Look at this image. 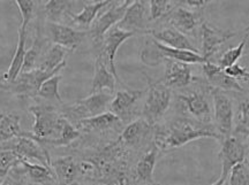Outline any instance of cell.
Returning <instances> with one entry per match:
<instances>
[{"mask_svg":"<svg viewBox=\"0 0 249 185\" xmlns=\"http://www.w3.org/2000/svg\"><path fill=\"white\" fill-rule=\"evenodd\" d=\"M22 16V22L20 28L28 30V27L36 15V0H14Z\"/></svg>","mask_w":249,"mask_h":185,"instance_id":"cell-37","label":"cell"},{"mask_svg":"<svg viewBox=\"0 0 249 185\" xmlns=\"http://www.w3.org/2000/svg\"><path fill=\"white\" fill-rule=\"evenodd\" d=\"M76 185H80V184H76Z\"/></svg>","mask_w":249,"mask_h":185,"instance_id":"cell-51","label":"cell"},{"mask_svg":"<svg viewBox=\"0 0 249 185\" xmlns=\"http://www.w3.org/2000/svg\"><path fill=\"white\" fill-rule=\"evenodd\" d=\"M117 84H119L117 78L110 72L103 58L97 54L95 60V72H93L91 89H90L89 94L97 93V92H102L104 90H107L113 93Z\"/></svg>","mask_w":249,"mask_h":185,"instance_id":"cell-24","label":"cell"},{"mask_svg":"<svg viewBox=\"0 0 249 185\" xmlns=\"http://www.w3.org/2000/svg\"><path fill=\"white\" fill-rule=\"evenodd\" d=\"M28 112L35 119L29 135L50 151L61 135L64 116L60 108L48 103H37L30 105Z\"/></svg>","mask_w":249,"mask_h":185,"instance_id":"cell-2","label":"cell"},{"mask_svg":"<svg viewBox=\"0 0 249 185\" xmlns=\"http://www.w3.org/2000/svg\"><path fill=\"white\" fill-rule=\"evenodd\" d=\"M31 185H49V184H33L31 183Z\"/></svg>","mask_w":249,"mask_h":185,"instance_id":"cell-47","label":"cell"},{"mask_svg":"<svg viewBox=\"0 0 249 185\" xmlns=\"http://www.w3.org/2000/svg\"><path fill=\"white\" fill-rule=\"evenodd\" d=\"M164 63L165 72L160 81L171 90L172 89H185L195 81L192 74V68L188 63L171 59H165Z\"/></svg>","mask_w":249,"mask_h":185,"instance_id":"cell-19","label":"cell"},{"mask_svg":"<svg viewBox=\"0 0 249 185\" xmlns=\"http://www.w3.org/2000/svg\"><path fill=\"white\" fill-rule=\"evenodd\" d=\"M226 178H224V177H222L220 176L219 178H218V180L214 182L213 184H211V185H225V183H226Z\"/></svg>","mask_w":249,"mask_h":185,"instance_id":"cell-44","label":"cell"},{"mask_svg":"<svg viewBox=\"0 0 249 185\" xmlns=\"http://www.w3.org/2000/svg\"><path fill=\"white\" fill-rule=\"evenodd\" d=\"M202 68H203L205 78L213 88L219 89V90L225 92H232V93H242L244 92V88L239 81L227 75L224 72V69H222L218 64L208 61V62L202 64Z\"/></svg>","mask_w":249,"mask_h":185,"instance_id":"cell-22","label":"cell"},{"mask_svg":"<svg viewBox=\"0 0 249 185\" xmlns=\"http://www.w3.org/2000/svg\"><path fill=\"white\" fill-rule=\"evenodd\" d=\"M44 29V35L52 44L61 46L70 52L77 50L87 37H89L88 31L76 30L64 23L46 22Z\"/></svg>","mask_w":249,"mask_h":185,"instance_id":"cell-15","label":"cell"},{"mask_svg":"<svg viewBox=\"0 0 249 185\" xmlns=\"http://www.w3.org/2000/svg\"><path fill=\"white\" fill-rule=\"evenodd\" d=\"M166 20L167 24L176 28L180 32L185 35H192L198 26L201 17L196 12L189 11L185 7H173L171 11L163 17Z\"/></svg>","mask_w":249,"mask_h":185,"instance_id":"cell-23","label":"cell"},{"mask_svg":"<svg viewBox=\"0 0 249 185\" xmlns=\"http://www.w3.org/2000/svg\"><path fill=\"white\" fill-rule=\"evenodd\" d=\"M209 91L213 105V125L218 135L220 136V140H223L224 138L231 136L233 132V118H234L233 103L225 91L210 85Z\"/></svg>","mask_w":249,"mask_h":185,"instance_id":"cell-7","label":"cell"},{"mask_svg":"<svg viewBox=\"0 0 249 185\" xmlns=\"http://www.w3.org/2000/svg\"><path fill=\"white\" fill-rule=\"evenodd\" d=\"M144 76L148 82V89L145 90L141 118L151 125H157L164 119L167 109L170 108L172 90L163 84L161 81H152L145 73Z\"/></svg>","mask_w":249,"mask_h":185,"instance_id":"cell-3","label":"cell"},{"mask_svg":"<svg viewBox=\"0 0 249 185\" xmlns=\"http://www.w3.org/2000/svg\"><path fill=\"white\" fill-rule=\"evenodd\" d=\"M117 0H105V1L101 2H91V4H86L85 7L82 8V11L79 14H71V22L76 23L77 26L88 28L92 24L93 21L96 20V17L98 16L101 13L102 9L105 7H108L111 4H113Z\"/></svg>","mask_w":249,"mask_h":185,"instance_id":"cell-31","label":"cell"},{"mask_svg":"<svg viewBox=\"0 0 249 185\" xmlns=\"http://www.w3.org/2000/svg\"><path fill=\"white\" fill-rule=\"evenodd\" d=\"M226 182L227 185H249V165L247 160L233 167Z\"/></svg>","mask_w":249,"mask_h":185,"instance_id":"cell-38","label":"cell"},{"mask_svg":"<svg viewBox=\"0 0 249 185\" xmlns=\"http://www.w3.org/2000/svg\"><path fill=\"white\" fill-rule=\"evenodd\" d=\"M0 149L11 150L17 153L22 160H27L29 162L36 161L40 165L51 168V153L39 141L31 137L29 131H26L24 136H21V137L0 143Z\"/></svg>","mask_w":249,"mask_h":185,"instance_id":"cell-6","label":"cell"},{"mask_svg":"<svg viewBox=\"0 0 249 185\" xmlns=\"http://www.w3.org/2000/svg\"><path fill=\"white\" fill-rule=\"evenodd\" d=\"M62 79L61 73L57 74V75L50 77L49 79L43 83L42 86L39 88L37 97L44 100L45 103L54 105V106L61 108L64 106V100H62L60 93H59V84Z\"/></svg>","mask_w":249,"mask_h":185,"instance_id":"cell-32","label":"cell"},{"mask_svg":"<svg viewBox=\"0 0 249 185\" xmlns=\"http://www.w3.org/2000/svg\"><path fill=\"white\" fill-rule=\"evenodd\" d=\"M101 1H105V0H93V2H101Z\"/></svg>","mask_w":249,"mask_h":185,"instance_id":"cell-46","label":"cell"},{"mask_svg":"<svg viewBox=\"0 0 249 185\" xmlns=\"http://www.w3.org/2000/svg\"><path fill=\"white\" fill-rule=\"evenodd\" d=\"M73 1L71 0H48L43 6L42 13L48 22L62 23L67 16L71 17Z\"/></svg>","mask_w":249,"mask_h":185,"instance_id":"cell-28","label":"cell"},{"mask_svg":"<svg viewBox=\"0 0 249 185\" xmlns=\"http://www.w3.org/2000/svg\"><path fill=\"white\" fill-rule=\"evenodd\" d=\"M233 135L242 140H249V95L242 94L241 98H239Z\"/></svg>","mask_w":249,"mask_h":185,"instance_id":"cell-33","label":"cell"},{"mask_svg":"<svg viewBox=\"0 0 249 185\" xmlns=\"http://www.w3.org/2000/svg\"><path fill=\"white\" fill-rule=\"evenodd\" d=\"M51 168L54 172L57 185H82V165L81 159L75 154L52 156Z\"/></svg>","mask_w":249,"mask_h":185,"instance_id":"cell-10","label":"cell"},{"mask_svg":"<svg viewBox=\"0 0 249 185\" xmlns=\"http://www.w3.org/2000/svg\"><path fill=\"white\" fill-rule=\"evenodd\" d=\"M201 54L210 61V58L219 50L227 41L236 36V32L220 30L208 22L201 23Z\"/></svg>","mask_w":249,"mask_h":185,"instance_id":"cell-18","label":"cell"},{"mask_svg":"<svg viewBox=\"0 0 249 185\" xmlns=\"http://www.w3.org/2000/svg\"><path fill=\"white\" fill-rule=\"evenodd\" d=\"M156 125H151L143 118L136 119L124 126L119 139L126 147L141 155L154 145Z\"/></svg>","mask_w":249,"mask_h":185,"instance_id":"cell-5","label":"cell"},{"mask_svg":"<svg viewBox=\"0 0 249 185\" xmlns=\"http://www.w3.org/2000/svg\"><path fill=\"white\" fill-rule=\"evenodd\" d=\"M247 41H248V37L244 36V38H242V41L239 43L238 46L227 50L225 53L220 57L219 61H218V66L222 68V69H225V68L231 67V66H233V64H235L236 62H238V60L240 59V58L242 57V54H244Z\"/></svg>","mask_w":249,"mask_h":185,"instance_id":"cell-35","label":"cell"},{"mask_svg":"<svg viewBox=\"0 0 249 185\" xmlns=\"http://www.w3.org/2000/svg\"><path fill=\"white\" fill-rule=\"evenodd\" d=\"M71 53L66 48L61 46L52 44L46 50L45 54L43 55L42 60L38 63L37 68L49 73H61V70L66 67V60L65 58Z\"/></svg>","mask_w":249,"mask_h":185,"instance_id":"cell-26","label":"cell"},{"mask_svg":"<svg viewBox=\"0 0 249 185\" xmlns=\"http://www.w3.org/2000/svg\"><path fill=\"white\" fill-rule=\"evenodd\" d=\"M151 22L149 0H133L132 4L127 8L123 20L117 24L118 28L133 33H144L150 29L149 24Z\"/></svg>","mask_w":249,"mask_h":185,"instance_id":"cell-14","label":"cell"},{"mask_svg":"<svg viewBox=\"0 0 249 185\" xmlns=\"http://www.w3.org/2000/svg\"><path fill=\"white\" fill-rule=\"evenodd\" d=\"M18 44L15 47V52L13 58H12L11 64H9L8 70L4 75L5 81L7 83H13L15 79L18 78L21 72H22V67L24 63V58H26V43H27V36L28 30L18 28Z\"/></svg>","mask_w":249,"mask_h":185,"instance_id":"cell-25","label":"cell"},{"mask_svg":"<svg viewBox=\"0 0 249 185\" xmlns=\"http://www.w3.org/2000/svg\"><path fill=\"white\" fill-rule=\"evenodd\" d=\"M224 72H225L229 76H231L232 78L236 79V81H246V82H247L249 79L248 70L246 69L245 67H242L238 63L233 64V66H231V67L225 68V69H224Z\"/></svg>","mask_w":249,"mask_h":185,"instance_id":"cell-41","label":"cell"},{"mask_svg":"<svg viewBox=\"0 0 249 185\" xmlns=\"http://www.w3.org/2000/svg\"><path fill=\"white\" fill-rule=\"evenodd\" d=\"M26 131L21 128V116L17 112L4 113L0 120V143L24 136Z\"/></svg>","mask_w":249,"mask_h":185,"instance_id":"cell-30","label":"cell"},{"mask_svg":"<svg viewBox=\"0 0 249 185\" xmlns=\"http://www.w3.org/2000/svg\"><path fill=\"white\" fill-rule=\"evenodd\" d=\"M57 74L59 73L44 72L38 68L31 70V72L21 73L13 83H9L8 92L15 94L22 100L35 99L43 83Z\"/></svg>","mask_w":249,"mask_h":185,"instance_id":"cell-11","label":"cell"},{"mask_svg":"<svg viewBox=\"0 0 249 185\" xmlns=\"http://www.w3.org/2000/svg\"><path fill=\"white\" fill-rule=\"evenodd\" d=\"M183 2H186L189 7L193 8H203L207 5H209L210 2L214 1V0H182Z\"/></svg>","mask_w":249,"mask_h":185,"instance_id":"cell-42","label":"cell"},{"mask_svg":"<svg viewBox=\"0 0 249 185\" xmlns=\"http://www.w3.org/2000/svg\"><path fill=\"white\" fill-rule=\"evenodd\" d=\"M8 89H9V83L5 81L4 76L0 75V90L8 92Z\"/></svg>","mask_w":249,"mask_h":185,"instance_id":"cell-43","label":"cell"},{"mask_svg":"<svg viewBox=\"0 0 249 185\" xmlns=\"http://www.w3.org/2000/svg\"><path fill=\"white\" fill-rule=\"evenodd\" d=\"M140 58L142 62L149 67H156L165 61L161 52L157 47L156 41L149 35H147L143 42L141 51H140Z\"/></svg>","mask_w":249,"mask_h":185,"instance_id":"cell-34","label":"cell"},{"mask_svg":"<svg viewBox=\"0 0 249 185\" xmlns=\"http://www.w3.org/2000/svg\"><path fill=\"white\" fill-rule=\"evenodd\" d=\"M209 84L201 90L189 91L187 94H179L178 100L182 112L202 123H213V109L210 104Z\"/></svg>","mask_w":249,"mask_h":185,"instance_id":"cell-8","label":"cell"},{"mask_svg":"<svg viewBox=\"0 0 249 185\" xmlns=\"http://www.w3.org/2000/svg\"><path fill=\"white\" fill-rule=\"evenodd\" d=\"M112 99H113L112 92H97V93L89 94L87 98L77 100L71 105H64L60 108V113L71 124L75 125L81 120L93 118L107 112Z\"/></svg>","mask_w":249,"mask_h":185,"instance_id":"cell-4","label":"cell"},{"mask_svg":"<svg viewBox=\"0 0 249 185\" xmlns=\"http://www.w3.org/2000/svg\"><path fill=\"white\" fill-rule=\"evenodd\" d=\"M151 21L163 18L173 8V0H149Z\"/></svg>","mask_w":249,"mask_h":185,"instance_id":"cell-39","label":"cell"},{"mask_svg":"<svg viewBox=\"0 0 249 185\" xmlns=\"http://www.w3.org/2000/svg\"><path fill=\"white\" fill-rule=\"evenodd\" d=\"M2 115H4V113H0V120H1V118H2Z\"/></svg>","mask_w":249,"mask_h":185,"instance_id":"cell-48","label":"cell"},{"mask_svg":"<svg viewBox=\"0 0 249 185\" xmlns=\"http://www.w3.org/2000/svg\"><path fill=\"white\" fill-rule=\"evenodd\" d=\"M147 35L151 36L152 38L156 39L157 42L161 43V44L170 46L173 48H180V50H188L198 52L197 48L193 45V43L189 41V38L185 33L180 32L176 28H173L170 24L160 28H150Z\"/></svg>","mask_w":249,"mask_h":185,"instance_id":"cell-21","label":"cell"},{"mask_svg":"<svg viewBox=\"0 0 249 185\" xmlns=\"http://www.w3.org/2000/svg\"><path fill=\"white\" fill-rule=\"evenodd\" d=\"M245 36L249 37V24L247 26V28H246V29H245Z\"/></svg>","mask_w":249,"mask_h":185,"instance_id":"cell-45","label":"cell"},{"mask_svg":"<svg viewBox=\"0 0 249 185\" xmlns=\"http://www.w3.org/2000/svg\"><path fill=\"white\" fill-rule=\"evenodd\" d=\"M246 156H247V146H246L245 140L234 135L224 138L222 140V147L218 153V158L222 163L220 176L227 180L233 167L244 162Z\"/></svg>","mask_w":249,"mask_h":185,"instance_id":"cell-17","label":"cell"},{"mask_svg":"<svg viewBox=\"0 0 249 185\" xmlns=\"http://www.w3.org/2000/svg\"><path fill=\"white\" fill-rule=\"evenodd\" d=\"M124 125V123L113 113L107 110V112L99 114V115L93 116V118L81 120L74 126L81 132V135L110 137L112 132L120 134V130H123Z\"/></svg>","mask_w":249,"mask_h":185,"instance_id":"cell-12","label":"cell"},{"mask_svg":"<svg viewBox=\"0 0 249 185\" xmlns=\"http://www.w3.org/2000/svg\"><path fill=\"white\" fill-rule=\"evenodd\" d=\"M161 152L154 144L148 151L142 153L134 165L133 174L136 185H149L155 183L154 170Z\"/></svg>","mask_w":249,"mask_h":185,"instance_id":"cell-20","label":"cell"},{"mask_svg":"<svg viewBox=\"0 0 249 185\" xmlns=\"http://www.w3.org/2000/svg\"><path fill=\"white\" fill-rule=\"evenodd\" d=\"M201 138L220 140L213 123H202L185 115L171 120L166 124L156 125L154 143L164 153Z\"/></svg>","mask_w":249,"mask_h":185,"instance_id":"cell-1","label":"cell"},{"mask_svg":"<svg viewBox=\"0 0 249 185\" xmlns=\"http://www.w3.org/2000/svg\"><path fill=\"white\" fill-rule=\"evenodd\" d=\"M132 2L133 0H124L121 4H117V1H114L113 4L108 6L107 11H105L104 13L99 14L96 17V20L93 21L88 30L89 38L91 39L95 47H99L105 33L123 20L127 8L129 7Z\"/></svg>","mask_w":249,"mask_h":185,"instance_id":"cell-9","label":"cell"},{"mask_svg":"<svg viewBox=\"0 0 249 185\" xmlns=\"http://www.w3.org/2000/svg\"><path fill=\"white\" fill-rule=\"evenodd\" d=\"M21 160L22 159L13 151L0 149V182L7 176L12 168L20 165Z\"/></svg>","mask_w":249,"mask_h":185,"instance_id":"cell-36","label":"cell"},{"mask_svg":"<svg viewBox=\"0 0 249 185\" xmlns=\"http://www.w3.org/2000/svg\"><path fill=\"white\" fill-rule=\"evenodd\" d=\"M145 90H130L124 89L116 92L108 110L113 113L124 125L128 124L138 116V104Z\"/></svg>","mask_w":249,"mask_h":185,"instance_id":"cell-13","label":"cell"},{"mask_svg":"<svg viewBox=\"0 0 249 185\" xmlns=\"http://www.w3.org/2000/svg\"><path fill=\"white\" fill-rule=\"evenodd\" d=\"M149 185H160V184H157V183H152V184H149Z\"/></svg>","mask_w":249,"mask_h":185,"instance_id":"cell-49","label":"cell"},{"mask_svg":"<svg viewBox=\"0 0 249 185\" xmlns=\"http://www.w3.org/2000/svg\"><path fill=\"white\" fill-rule=\"evenodd\" d=\"M156 41V39H155ZM156 44H157V47L160 48L161 52V55L164 57V59H171L180 61V62H185L188 64H203L208 62V59L202 55L201 53H197V52L194 51H188V50H180V48H173L170 47V46H166L161 43L156 41Z\"/></svg>","mask_w":249,"mask_h":185,"instance_id":"cell-29","label":"cell"},{"mask_svg":"<svg viewBox=\"0 0 249 185\" xmlns=\"http://www.w3.org/2000/svg\"><path fill=\"white\" fill-rule=\"evenodd\" d=\"M0 185H31V183L28 180L22 165L20 163L17 167L11 169L7 176L0 182Z\"/></svg>","mask_w":249,"mask_h":185,"instance_id":"cell-40","label":"cell"},{"mask_svg":"<svg viewBox=\"0 0 249 185\" xmlns=\"http://www.w3.org/2000/svg\"><path fill=\"white\" fill-rule=\"evenodd\" d=\"M247 82H248V83H249V79H248V81H247Z\"/></svg>","mask_w":249,"mask_h":185,"instance_id":"cell-50","label":"cell"},{"mask_svg":"<svg viewBox=\"0 0 249 185\" xmlns=\"http://www.w3.org/2000/svg\"><path fill=\"white\" fill-rule=\"evenodd\" d=\"M135 36V33L124 31V30L120 29L117 26L111 28L104 35V38H103V42L101 46H99V52L98 54L101 55L104 60V62L107 63V66L110 72L113 74L114 77L117 78V81L119 84H124L121 82L119 75L117 73L116 63H114V60H116V54L118 50L121 45L124 44L127 39H129L130 37Z\"/></svg>","mask_w":249,"mask_h":185,"instance_id":"cell-16","label":"cell"},{"mask_svg":"<svg viewBox=\"0 0 249 185\" xmlns=\"http://www.w3.org/2000/svg\"><path fill=\"white\" fill-rule=\"evenodd\" d=\"M21 165L24 169L28 180L33 184H49L57 185L54 172L52 168L40 165V163L29 162L27 160H21Z\"/></svg>","mask_w":249,"mask_h":185,"instance_id":"cell-27","label":"cell"}]
</instances>
